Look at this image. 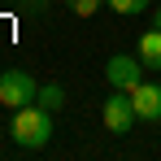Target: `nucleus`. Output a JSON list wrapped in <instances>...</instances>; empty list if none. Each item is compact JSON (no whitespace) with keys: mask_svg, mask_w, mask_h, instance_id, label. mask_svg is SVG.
I'll return each instance as SVG.
<instances>
[{"mask_svg":"<svg viewBox=\"0 0 161 161\" xmlns=\"http://www.w3.org/2000/svg\"><path fill=\"white\" fill-rule=\"evenodd\" d=\"M9 131H13V144H22V148H44L53 139V109H44L39 100L13 109V126Z\"/></svg>","mask_w":161,"mask_h":161,"instance_id":"f257e3e1","label":"nucleus"},{"mask_svg":"<svg viewBox=\"0 0 161 161\" xmlns=\"http://www.w3.org/2000/svg\"><path fill=\"white\" fill-rule=\"evenodd\" d=\"M35 96H39V87H35V79H31L26 70H4L0 74V105L4 109H22Z\"/></svg>","mask_w":161,"mask_h":161,"instance_id":"f03ea898","label":"nucleus"},{"mask_svg":"<svg viewBox=\"0 0 161 161\" xmlns=\"http://www.w3.org/2000/svg\"><path fill=\"white\" fill-rule=\"evenodd\" d=\"M135 122H139V113H135V105H131V92H113V96H105V131L131 135Z\"/></svg>","mask_w":161,"mask_h":161,"instance_id":"7ed1b4c3","label":"nucleus"},{"mask_svg":"<svg viewBox=\"0 0 161 161\" xmlns=\"http://www.w3.org/2000/svg\"><path fill=\"white\" fill-rule=\"evenodd\" d=\"M139 70H144L139 57H109V61H105V83H109V92H131L135 83H139Z\"/></svg>","mask_w":161,"mask_h":161,"instance_id":"20e7f679","label":"nucleus"},{"mask_svg":"<svg viewBox=\"0 0 161 161\" xmlns=\"http://www.w3.org/2000/svg\"><path fill=\"white\" fill-rule=\"evenodd\" d=\"M131 105H135V113H139V122H157L161 118V87L139 79L131 87Z\"/></svg>","mask_w":161,"mask_h":161,"instance_id":"39448f33","label":"nucleus"},{"mask_svg":"<svg viewBox=\"0 0 161 161\" xmlns=\"http://www.w3.org/2000/svg\"><path fill=\"white\" fill-rule=\"evenodd\" d=\"M139 61H144L148 70H161V26L139 35Z\"/></svg>","mask_w":161,"mask_h":161,"instance_id":"423d86ee","label":"nucleus"},{"mask_svg":"<svg viewBox=\"0 0 161 161\" xmlns=\"http://www.w3.org/2000/svg\"><path fill=\"white\" fill-rule=\"evenodd\" d=\"M35 100H39V105H44V109H53V113H57V109L65 105V92H61V83H44Z\"/></svg>","mask_w":161,"mask_h":161,"instance_id":"0eeeda50","label":"nucleus"},{"mask_svg":"<svg viewBox=\"0 0 161 161\" xmlns=\"http://www.w3.org/2000/svg\"><path fill=\"white\" fill-rule=\"evenodd\" d=\"M113 13H122V18H135V13H144L148 9V0H105Z\"/></svg>","mask_w":161,"mask_h":161,"instance_id":"6e6552de","label":"nucleus"},{"mask_svg":"<svg viewBox=\"0 0 161 161\" xmlns=\"http://www.w3.org/2000/svg\"><path fill=\"white\" fill-rule=\"evenodd\" d=\"M65 4H70V13H74V18H92L105 0H65Z\"/></svg>","mask_w":161,"mask_h":161,"instance_id":"1a4fd4ad","label":"nucleus"},{"mask_svg":"<svg viewBox=\"0 0 161 161\" xmlns=\"http://www.w3.org/2000/svg\"><path fill=\"white\" fill-rule=\"evenodd\" d=\"M48 0H18V9H44Z\"/></svg>","mask_w":161,"mask_h":161,"instance_id":"9d476101","label":"nucleus"},{"mask_svg":"<svg viewBox=\"0 0 161 161\" xmlns=\"http://www.w3.org/2000/svg\"><path fill=\"white\" fill-rule=\"evenodd\" d=\"M153 26H161V4H157V22H153Z\"/></svg>","mask_w":161,"mask_h":161,"instance_id":"9b49d317","label":"nucleus"}]
</instances>
